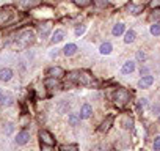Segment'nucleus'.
I'll use <instances>...</instances> for the list:
<instances>
[{
    "instance_id": "30",
    "label": "nucleus",
    "mask_w": 160,
    "mask_h": 151,
    "mask_svg": "<svg viewBox=\"0 0 160 151\" xmlns=\"http://www.w3.org/2000/svg\"><path fill=\"white\" fill-rule=\"evenodd\" d=\"M146 60V54L143 50H137V55H135V61H144Z\"/></svg>"
},
{
    "instance_id": "3",
    "label": "nucleus",
    "mask_w": 160,
    "mask_h": 151,
    "mask_svg": "<svg viewBox=\"0 0 160 151\" xmlns=\"http://www.w3.org/2000/svg\"><path fill=\"white\" fill-rule=\"evenodd\" d=\"M112 99H113V102L116 104V106H119V107H122V106H126L129 101H130V93H129V90L127 88H116L115 90V93L112 95Z\"/></svg>"
},
{
    "instance_id": "35",
    "label": "nucleus",
    "mask_w": 160,
    "mask_h": 151,
    "mask_svg": "<svg viewBox=\"0 0 160 151\" xmlns=\"http://www.w3.org/2000/svg\"><path fill=\"white\" fill-rule=\"evenodd\" d=\"M152 112L158 115V113H160V104H154V106H152Z\"/></svg>"
},
{
    "instance_id": "31",
    "label": "nucleus",
    "mask_w": 160,
    "mask_h": 151,
    "mask_svg": "<svg viewBox=\"0 0 160 151\" xmlns=\"http://www.w3.org/2000/svg\"><path fill=\"white\" fill-rule=\"evenodd\" d=\"M152 146H154V151H160V135H157V137L154 138Z\"/></svg>"
},
{
    "instance_id": "13",
    "label": "nucleus",
    "mask_w": 160,
    "mask_h": 151,
    "mask_svg": "<svg viewBox=\"0 0 160 151\" xmlns=\"http://www.w3.org/2000/svg\"><path fill=\"white\" fill-rule=\"evenodd\" d=\"M14 76V71L11 68H2L0 69V81L2 82H10Z\"/></svg>"
},
{
    "instance_id": "42",
    "label": "nucleus",
    "mask_w": 160,
    "mask_h": 151,
    "mask_svg": "<svg viewBox=\"0 0 160 151\" xmlns=\"http://www.w3.org/2000/svg\"><path fill=\"white\" fill-rule=\"evenodd\" d=\"M158 121H160V113H158Z\"/></svg>"
},
{
    "instance_id": "11",
    "label": "nucleus",
    "mask_w": 160,
    "mask_h": 151,
    "mask_svg": "<svg viewBox=\"0 0 160 151\" xmlns=\"http://www.w3.org/2000/svg\"><path fill=\"white\" fill-rule=\"evenodd\" d=\"M61 50H63V55H64V57H74V55L78 52V46H77L75 43H68Z\"/></svg>"
},
{
    "instance_id": "4",
    "label": "nucleus",
    "mask_w": 160,
    "mask_h": 151,
    "mask_svg": "<svg viewBox=\"0 0 160 151\" xmlns=\"http://www.w3.org/2000/svg\"><path fill=\"white\" fill-rule=\"evenodd\" d=\"M66 72L61 66H50L46 69V77H55V79H61L64 77Z\"/></svg>"
},
{
    "instance_id": "14",
    "label": "nucleus",
    "mask_w": 160,
    "mask_h": 151,
    "mask_svg": "<svg viewBox=\"0 0 160 151\" xmlns=\"http://www.w3.org/2000/svg\"><path fill=\"white\" fill-rule=\"evenodd\" d=\"M113 123H115V117H113V115H108V117L101 123V126H99V132H107V131L112 128Z\"/></svg>"
},
{
    "instance_id": "37",
    "label": "nucleus",
    "mask_w": 160,
    "mask_h": 151,
    "mask_svg": "<svg viewBox=\"0 0 160 151\" xmlns=\"http://www.w3.org/2000/svg\"><path fill=\"white\" fill-rule=\"evenodd\" d=\"M58 54H60V52H58V49H55V52L52 50V52L49 54V57H50V58H57V57H58Z\"/></svg>"
},
{
    "instance_id": "1",
    "label": "nucleus",
    "mask_w": 160,
    "mask_h": 151,
    "mask_svg": "<svg viewBox=\"0 0 160 151\" xmlns=\"http://www.w3.org/2000/svg\"><path fill=\"white\" fill-rule=\"evenodd\" d=\"M68 81L74 85H82V87H94V77L88 71H72L68 74Z\"/></svg>"
},
{
    "instance_id": "29",
    "label": "nucleus",
    "mask_w": 160,
    "mask_h": 151,
    "mask_svg": "<svg viewBox=\"0 0 160 151\" xmlns=\"http://www.w3.org/2000/svg\"><path fill=\"white\" fill-rule=\"evenodd\" d=\"M85 32H87V25H83V24H82V25H77V27H75V30H74V35H75L77 38H80V36H82Z\"/></svg>"
},
{
    "instance_id": "41",
    "label": "nucleus",
    "mask_w": 160,
    "mask_h": 151,
    "mask_svg": "<svg viewBox=\"0 0 160 151\" xmlns=\"http://www.w3.org/2000/svg\"><path fill=\"white\" fill-rule=\"evenodd\" d=\"M146 2H149V0H143V3H146Z\"/></svg>"
},
{
    "instance_id": "24",
    "label": "nucleus",
    "mask_w": 160,
    "mask_h": 151,
    "mask_svg": "<svg viewBox=\"0 0 160 151\" xmlns=\"http://www.w3.org/2000/svg\"><path fill=\"white\" fill-rule=\"evenodd\" d=\"M149 22H160V8H152V11L149 13Z\"/></svg>"
},
{
    "instance_id": "28",
    "label": "nucleus",
    "mask_w": 160,
    "mask_h": 151,
    "mask_svg": "<svg viewBox=\"0 0 160 151\" xmlns=\"http://www.w3.org/2000/svg\"><path fill=\"white\" fill-rule=\"evenodd\" d=\"M72 2L77 7H80V8H87V7H90L93 3V0H72Z\"/></svg>"
},
{
    "instance_id": "25",
    "label": "nucleus",
    "mask_w": 160,
    "mask_h": 151,
    "mask_svg": "<svg viewBox=\"0 0 160 151\" xmlns=\"http://www.w3.org/2000/svg\"><path fill=\"white\" fill-rule=\"evenodd\" d=\"M42 0H21V5L24 8H35L38 5H41Z\"/></svg>"
},
{
    "instance_id": "2",
    "label": "nucleus",
    "mask_w": 160,
    "mask_h": 151,
    "mask_svg": "<svg viewBox=\"0 0 160 151\" xmlns=\"http://www.w3.org/2000/svg\"><path fill=\"white\" fill-rule=\"evenodd\" d=\"M14 41H16V46H19V47H28L35 41V33L32 30H21L16 35Z\"/></svg>"
},
{
    "instance_id": "32",
    "label": "nucleus",
    "mask_w": 160,
    "mask_h": 151,
    "mask_svg": "<svg viewBox=\"0 0 160 151\" xmlns=\"http://www.w3.org/2000/svg\"><path fill=\"white\" fill-rule=\"evenodd\" d=\"M151 8H160V0H149Z\"/></svg>"
},
{
    "instance_id": "16",
    "label": "nucleus",
    "mask_w": 160,
    "mask_h": 151,
    "mask_svg": "<svg viewBox=\"0 0 160 151\" xmlns=\"http://www.w3.org/2000/svg\"><path fill=\"white\" fill-rule=\"evenodd\" d=\"M124 33H126V24L118 22V24H115V25L112 27V35H113V36H121V35H124Z\"/></svg>"
},
{
    "instance_id": "8",
    "label": "nucleus",
    "mask_w": 160,
    "mask_h": 151,
    "mask_svg": "<svg viewBox=\"0 0 160 151\" xmlns=\"http://www.w3.org/2000/svg\"><path fill=\"white\" fill-rule=\"evenodd\" d=\"M135 69H137V61H135V60H127V61H124L122 66H121V74L129 76V74H132Z\"/></svg>"
},
{
    "instance_id": "21",
    "label": "nucleus",
    "mask_w": 160,
    "mask_h": 151,
    "mask_svg": "<svg viewBox=\"0 0 160 151\" xmlns=\"http://www.w3.org/2000/svg\"><path fill=\"white\" fill-rule=\"evenodd\" d=\"M137 39V32L135 30H126V33H124V43L126 44H132L133 41Z\"/></svg>"
},
{
    "instance_id": "9",
    "label": "nucleus",
    "mask_w": 160,
    "mask_h": 151,
    "mask_svg": "<svg viewBox=\"0 0 160 151\" xmlns=\"http://www.w3.org/2000/svg\"><path fill=\"white\" fill-rule=\"evenodd\" d=\"M44 87H46L47 90H60V88H61V84H60V79L46 77V79H44Z\"/></svg>"
},
{
    "instance_id": "34",
    "label": "nucleus",
    "mask_w": 160,
    "mask_h": 151,
    "mask_svg": "<svg viewBox=\"0 0 160 151\" xmlns=\"http://www.w3.org/2000/svg\"><path fill=\"white\" fill-rule=\"evenodd\" d=\"M138 106H140V107H143V109H144V107H146V106H148V99H146V98H141V99H140V101H138Z\"/></svg>"
},
{
    "instance_id": "26",
    "label": "nucleus",
    "mask_w": 160,
    "mask_h": 151,
    "mask_svg": "<svg viewBox=\"0 0 160 151\" xmlns=\"http://www.w3.org/2000/svg\"><path fill=\"white\" fill-rule=\"evenodd\" d=\"M149 33L152 35V36H160V22H154V24H151L149 25Z\"/></svg>"
},
{
    "instance_id": "23",
    "label": "nucleus",
    "mask_w": 160,
    "mask_h": 151,
    "mask_svg": "<svg viewBox=\"0 0 160 151\" xmlns=\"http://www.w3.org/2000/svg\"><path fill=\"white\" fill-rule=\"evenodd\" d=\"M121 126L124 129H133V118L129 117V115H124L122 120H121Z\"/></svg>"
},
{
    "instance_id": "12",
    "label": "nucleus",
    "mask_w": 160,
    "mask_h": 151,
    "mask_svg": "<svg viewBox=\"0 0 160 151\" xmlns=\"http://www.w3.org/2000/svg\"><path fill=\"white\" fill-rule=\"evenodd\" d=\"M64 38H66V32H64L63 29H57V30L52 33L50 43H52V44H58V43H61Z\"/></svg>"
},
{
    "instance_id": "10",
    "label": "nucleus",
    "mask_w": 160,
    "mask_h": 151,
    "mask_svg": "<svg viewBox=\"0 0 160 151\" xmlns=\"http://www.w3.org/2000/svg\"><path fill=\"white\" fill-rule=\"evenodd\" d=\"M78 115H80V118H82V120H88V118H91V115H93V106L88 104V102H85L82 107H80Z\"/></svg>"
},
{
    "instance_id": "5",
    "label": "nucleus",
    "mask_w": 160,
    "mask_h": 151,
    "mask_svg": "<svg viewBox=\"0 0 160 151\" xmlns=\"http://www.w3.org/2000/svg\"><path fill=\"white\" fill-rule=\"evenodd\" d=\"M38 137H39V140H41V143H44V145H55V137L47 131V129H39V132H38Z\"/></svg>"
},
{
    "instance_id": "36",
    "label": "nucleus",
    "mask_w": 160,
    "mask_h": 151,
    "mask_svg": "<svg viewBox=\"0 0 160 151\" xmlns=\"http://www.w3.org/2000/svg\"><path fill=\"white\" fill-rule=\"evenodd\" d=\"M140 74H141V76H148V74H149V68H146V66L141 68V69H140Z\"/></svg>"
},
{
    "instance_id": "22",
    "label": "nucleus",
    "mask_w": 160,
    "mask_h": 151,
    "mask_svg": "<svg viewBox=\"0 0 160 151\" xmlns=\"http://www.w3.org/2000/svg\"><path fill=\"white\" fill-rule=\"evenodd\" d=\"M127 10H129L133 16H138V14L143 13V10H144V3H141V5H133V3H130V5L127 7Z\"/></svg>"
},
{
    "instance_id": "38",
    "label": "nucleus",
    "mask_w": 160,
    "mask_h": 151,
    "mask_svg": "<svg viewBox=\"0 0 160 151\" xmlns=\"http://www.w3.org/2000/svg\"><path fill=\"white\" fill-rule=\"evenodd\" d=\"M13 129H14V126L10 123V124H7V131H5V132H7V134H11V132H13Z\"/></svg>"
},
{
    "instance_id": "7",
    "label": "nucleus",
    "mask_w": 160,
    "mask_h": 151,
    "mask_svg": "<svg viewBox=\"0 0 160 151\" xmlns=\"http://www.w3.org/2000/svg\"><path fill=\"white\" fill-rule=\"evenodd\" d=\"M152 84H154V76L148 74V76H141V79L138 81L137 87L140 90H148L149 87H152Z\"/></svg>"
},
{
    "instance_id": "20",
    "label": "nucleus",
    "mask_w": 160,
    "mask_h": 151,
    "mask_svg": "<svg viewBox=\"0 0 160 151\" xmlns=\"http://www.w3.org/2000/svg\"><path fill=\"white\" fill-rule=\"evenodd\" d=\"M80 121H82V118H80L78 113H69V115H68V123H69V126L75 128V126L80 124Z\"/></svg>"
},
{
    "instance_id": "33",
    "label": "nucleus",
    "mask_w": 160,
    "mask_h": 151,
    "mask_svg": "<svg viewBox=\"0 0 160 151\" xmlns=\"http://www.w3.org/2000/svg\"><path fill=\"white\" fill-rule=\"evenodd\" d=\"M41 151H55V148H53L52 145H44V143H41Z\"/></svg>"
},
{
    "instance_id": "39",
    "label": "nucleus",
    "mask_w": 160,
    "mask_h": 151,
    "mask_svg": "<svg viewBox=\"0 0 160 151\" xmlns=\"http://www.w3.org/2000/svg\"><path fill=\"white\" fill-rule=\"evenodd\" d=\"M98 5H99V7H104V5H108V0H99V2H98Z\"/></svg>"
},
{
    "instance_id": "17",
    "label": "nucleus",
    "mask_w": 160,
    "mask_h": 151,
    "mask_svg": "<svg viewBox=\"0 0 160 151\" xmlns=\"http://www.w3.org/2000/svg\"><path fill=\"white\" fill-rule=\"evenodd\" d=\"M112 50H113V44H112L110 41H105V43H102V44L99 46V54H101V55H110Z\"/></svg>"
},
{
    "instance_id": "6",
    "label": "nucleus",
    "mask_w": 160,
    "mask_h": 151,
    "mask_svg": "<svg viewBox=\"0 0 160 151\" xmlns=\"http://www.w3.org/2000/svg\"><path fill=\"white\" fill-rule=\"evenodd\" d=\"M28 142H30V131H27V129L19 131L16 134V137H14V143L16 145H25Z\"/></svg>"
},
{
    "instance_id": "19",
    "label": "nucleus",
    "mask_w": 160,
    "mask_h": 151,
    "mask_svg": "<svg viewBox=\"0 0 160 151\" xmlns=\"http://www.w3.org/2000/svg\"><path fill=\"white\" fill-rule=\"evenodd\" d=\"M13 13L10 10H0V25H5L8 24V21L11 19Z\"/></svg>"
},
{
    "instance_id": "27",
    "label": "nucleus",
    "mask_w": 160,
    "mask_h": 151,
    "mask_svg": "<svg viewBox=\"0 0 160 151\" xmlns=\"http://www.w3.org/2000/svg\"><path fill=\"white\" fill-rule=\"evenodd\" d=\"M60 151H78V145L77 143H68V145H63L60 148Z\"/></svg>"
},
{
    "instance_id": "18",
    "label": "nucleus",
    "mask_w": 160,
    "mask_h": 151,
    "mask_svg": "<svg viewBox=\"0 0 160 151\" xmlns=\"http://www.w3.org/2000/svg\"><path fill=\"white\" fill-rule=\"evenodd\" d=\"M0 104H2L3 107L13 106V104H14V96H13L11 93H5V95L2 96V99H0Z\"/></svg>"
},
{
    "instance_id": "40",
    "label": "nucleus",
    "mask_w": 160,
    "mask_h": 151,
    "mask_svg": "<svg viewBox=\"0 0 160 151\" xmlns=\"http://www.w3.org/2000/svg\"><path fill=\"white\" fill-rule=\"evenodd\" d=\"M3 95H5V91H3L2 88H0V99H2V96H3Z\"/></svg>"
},
{
    "instance_id": "15",
    "label": "nucleus",
    "mask_w": 160,
    "mask_h": 151,
    "mask_svg": "<svg viewBox=\"0 0 160 151\" xmlns=\"http://www.w3.org/2000/svg\"><path fill=\"white\" fill-rule=\"evenodd\" d=\"M52 32V22H44L39 25V36L41 38H47Z\"/></svg>"
}]
</instances>
